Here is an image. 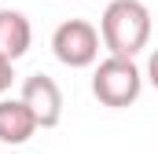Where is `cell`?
<instances>
[{
    "label": "cell",
    "instance_id": "obj_4",
    "mask_svg": "<svg viewBox=\"0 0 158 154\" xmlns=\"http://www.w3.org/2000/svg\"><path fill=\"white\" fill-rule=\"evenodd\" d=\"M19 99L33 110L40 128H55V125L63 121V88L55 84V77L30 74L22 81V95H19Z\"/></svg>",
    "mask_w": 158,
    "mask_h": 154
},
{
    "label": "cell",
    "instance_id": "obj_3",
    "mask_svg": "<svg viewBox=\"0 0 158 154\" xmlns=\"http://www.w3.org/2000/svg\"><path fill=\"white\" fill-rule=\"evenodd\" d=\"M52 55L70 70L96 66V59H99V30L92 22H85V18L59 22L55 33H52Z\"/></svg>",
    "mask_w": 158,
    "mask_h": 154
},
{
    "label": "cell",
    "instance_id": "obj_2",
    "mask_svg": "<svg viewBox=\"0 0 158 154\" xmlns=\"http://www.w3.org/2000/svg\"><path fill=\"white\" fill-rule=\"evenodd\" d=\"M143 92V74L132 59H118V55H107L96 63L92 70V95L110 107V110H125L140 99Z\"/></svg>",
    "mask_w": 158,
    "mask_h": 154
},
{
    "label": "cell",
    "instance_id": "obj_5",
    "mask_svg": "<svg viewBox=\"0 0 158 154\" xmlns=\"http://www.w3.org/2000/svg\"><path fill=\"white\" fill-rule=\"evenodd\" d=\"M37 128H40L37 117H33V110H30L22 99H15V95H4V99H0V143L19 147V143H26Z\"/></svg>",
    "mask_w": 158,
    "mask_h": 154
},
{
    "label": "cell",
    "instance_id": "obj_6",
    "mask_svg": "<svg viewBox=\"0 0 158 154\" xmlns=\"http://www.w3.org/2000/svg\"><path fill=\"white\" fill-rule=\"evenodd\" d=\"M33 44V26L22 11L15 7H0V55L4 59H22Z\"/></svg>",
    "mask_w": 158,
    "mask_h": 154
},
{
    "label": "cell",
    "instance_id": "obj_8",
    "mask_svg": "<svg viewBox=\"0 0 158 154\" xmlns=\"http://www.w3.org/2000/svg\"><path fill=\"white\" fill-rule=\"evenodd\" d=\"M147 81L158 88V48L151 51V59H147Z\"/></svg>",
    "mask_w": 158,
    "mask_h": 154
},
{
    "label": "cell",
    "instance_id": "obj_1",
    "mask_svg": "<svg viewBox=\"0 0 158 154\" xmlns=\"http://www.w3.org/2000/svg\"><path fill=\"white\" fill-rule=\"evenodd\" d=\"M99 40L110 55L136 59L151 40V11L143 0H110L99 15Z\"/></svg>",
    "mask_w": 158,
    "mask_h": 154
},
{
    "label": "cell",
    "instance_id": "obj_7",
    "mask_svg": "<svg viewBox=\"0 0 158 154\" xmlns=\"http://www.w3.org/2000/svg\"><path fill=\"white\" fill-rule=\"evenodd\" d=\"M11 81H15V63L0 55V99H4V92L11 88Z\"/></svg>",
    "mask_w": 158,
    "mask_h": 154
}]
</instances>
